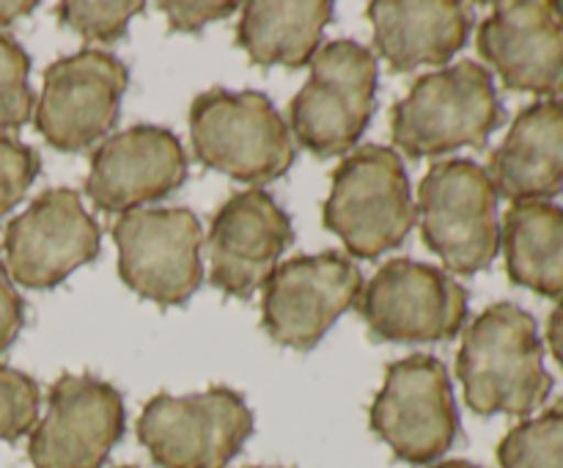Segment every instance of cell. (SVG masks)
Wrapping results in <instances>:
<instances>
[{
    "mask_svg": "<svg viewBox=\"0 0 563 468\" xmlns=\"http://www.w3.org/2000/svg\"><path fill=\"white\" fill-rule=\"evenodd\" d=\"M506 121L493 75L476 61H460L421 75L390 110L394 143L412 160L460 146L484 149Z\"/></svg>",
    "mask_w": 563,
    "mask_h": 468,
    "instance_id": "7a4b0ae2",
    "label": "cell"
},
{
    "mask_svg": "<svg viewBox=\"0 0 563 468\" xmlns=\"http://www.w3.org/2000/svg\"><path fill=\"white\" fill-rule=\"evenodd\" d=\"M141 11V0H66L58 6V22L88 42H119L126 36L132 17Z\"/></svg>",
    "mask_w": 563,
    "mask_h": 468,
    "instance_id": "603a6c76",
    "label": "cell"
},
{
    "mask_svg": "<svg viewBox=\"0 0 563 468\" xmlns=\"http://www.w3.org/2000/svg\"><path fill=\"white\" fill-rule=\"evenodd\" d=\"M38 385L31 374L0 363V440H16L36 427Z\"/></svg>",
    "mask_w": 563,
    "mask_h": 468,
    "instance_id": "d4e9b609",
    "label": "cell"
},
{
    "mask_svg": "<svg viewBox=\"0 0 563 468\" xmlns=\"http://www.w3.org/2000/svg\"><path fill=\"white\" fill-rule=\"evenodd\" d=\"M366 14L374 25V47L396 75L449 64L473 28V9L460 0H374Z\"/></svg>",
    "mask_w": 563,
    "mask_h": 468,
    "instance_id": "ac0fdd59",
    "label": "cell"
},
{
    "mask_svg": "<svg viewBox=\"0 0 563 468\" xmlns=\"http://www.w3.org/2000/svg\"><path fill=\"white\" fill-rule=\"evenodd\" d=\"M31 58L9 33H0V130H20L27 124L36 97L27 83Z\"/></svg>",
    "mask_w": 563,
    "mask_h": 468,
    "instance_id": "cb8c5ba5",
    "label": "cell"
},
{
    "mask_svg": "<svg viewBox=\"0 0 563 468\" xmlns=\"http://www.w3.org/2000/svg\"><path fill=\"white\" fill-rule=\"evenodd\" d=\"M330 20L328 0H251L242 6L236 44L256 66L300 69L317 55Z\"/></svg>",
    "mask_w": 563,
    "mask_h": 468,
    "instance_id": "ffe728a7",
    "label": "cell"
},
{
    "mask_svg": "<svg viewBox=\"0 0 563 468\" xmlns=\"http://www.w3.org/2000/svg\"><path fill=\"white\" fill-rule=\"evenodd\" d=\"M423 242L454 275L493 268L500 251L498 193L473 160H440L418 187Z\"/></svg>",
    "mask_w": 563,
    "mask_h": 468,
    "instance_id": "8992f818",
    "label": "cell"
},
{
    "mask_svg": "<svg viewBox=\"0 0 563 468\" xmlns=\"http://www.w3.org/2000/svg\"><path fill=\"white\" fill-rule=\"evenodd\" d=\"M476 47L509 91L550 99L563 94V22L553 3H498L478 25Z\"/></svg>",
    "mask_w": 563,
    "mask_h": 468,
    "instance_id": "e0dca14e",
    "label": "cell"
},
{
    "mask_svg": "<svg viewBox=\"0 0 563 468\" xmlns=\"http://www.w3.org/2000/svg\"><path fill=\"white\" fill-rule=\"evenodd\" d=\"M432 468H482L476 462H467V460H445V462H434Z\"/></svg>",
    "mask_w": 563,
    "mask_h": 468,
    "instance_id": "4dcf8cb0",
    "label": "cell"
},
{
    "mask_svg": "<svg viewBox=\"0 0 563 468\" xmlns=\"http://www.w3.org/2000/svg\"><path fill=\"white\" fill-rule=\"evenodd\" d=\"M124 396L93 374H60L47 394V413L31 429L33 468H102L124 438Z\"/></svg>",
    "mask_w": 563,
    "mask_h": 468,
    "instance_id": "5bb4252c",
    "label": "cell"
},
{
    "mask_svg": "<svg viewBox=\"0 0 563 468\" xmlns=\"http://www.w3.org/2000/svg\"><path fill=\"white\" fill-rule=\"evenodd\" d=\"M130 69L104 50H80L44 69L36 130L58 152H80L113 130Z\"/></svg>",
    "mask_w": 563,
    "mask_h": 468,
    "instance_id": "7c38bea8",
    "label": "cell"
},
{
    "mask_svg": "<svg viewBox=\"0 0 563 468\" xmlns=\"http://www.w3.org/2000/svg\"><path fill=\"white\" fill-rule=\"evenodd\" d=\"M119 275L159 308L185 306L203 281L201 220L185 207L132 209L113 226Z\"/></svg>",
    "mask_w": 563,
    "mask_h": 468,
    "instance_id": "30bf717a",
    "label": "cell"
},
{
    "mask_svg": "<svg viewBox=\"0 0 563 468\" xmlns=\"http://www.w3.org/2000/svg\"><path fill=\"white\" fill-rule=\"evenodd\" d=\"M368 424L399 460L410 466L440 460L460 435V411L445 363L427 352L390 363L368 407Z\"/></svg>",
    "mask_w": 563,
    "mask_h": 468,
    "instance_id": "9c48e42d",
    "label": "cell"
},
{
    "mask_svg": "<svg viewBox=\"0 0 563 468\" xmlns=\"http://www.w3.org/2000/svg\"><path fill=\"white\" fill-rule=\"evenodd\" d=\"M159 11L168 17V28L174 33H201L209 22L225 20L234 14L236 3H218V0H163Z\"/></svg>",
    "mask_w": 563,
    "mask_h": 468,
    "instance_id": "4316f807",
    "label": "cell"
},
{
    "mask_svg": "<svg viewBox=\"0 0 563 468\" xmlns=\"http://www.w3.org/2000/svg\"><path fill=\"white\" fill-rule=\"evenodd\" d=\"M295 242L286 209L267 191L234 193L214 213L207 235L212 281L223 295L247 301L262 290L278 259Z\"/></svg>",
    "mask_w": 563,
    "mask_h": 468,
    "instance_id": "9a60e30c",
    "label": "cell"
},
{
    "mask_svg": "<svg viewBox=\"0 0 563 468\" xmlns=\"http://www.w3.org/2000/svg\"><path fill=\"white\" fill-rule=\"evenodd\" d=\"M484 171L495 193L515 204L559 196L563 191V99H539L522 108Z\"/></svg>",
    "mask_w": 563,
    "mask_h": 468,
    "instance_id": "d6986e66",
    "label": "cell"
},
{
    "mask_svg": "<svg viewBox=\"0 0 563 468\" xmlns=\"http://www.w3.org/2000/svg\"><path fill=\"white\" fill-rule=\"evenodd\" d=\"M33 9H36L33 0H0V28L11 25L20 17H27Z\"/></svg>",
    "mask_w": 563,
    "mask_h": 468,
    "instance_id": "f546056e",
    "label": "cell"
},
{
    "mask_svg": "<svg viewBox=\"0 0 563 468\" xmlns=\"http://www.w3.org/2000/svg\"><path fill=\"white\" fill-rule=\"evenodd\" d=\"M251 468H256V466H251ZM262 468H278V466H262Z\"/></svg>",
    "mask_w": 563,
    "mask_h": 468,
    "instance_id": "d6a6232c",
    "label": "cell"
},
{
    "mask_svg": "<svg viewBox=\"0 0 563 468\" xmlns=\"http://www.w3.org/2000/svg\"><path fill=\"white\" fill-rule=\"evenodd\" d=\"M553 9H555V14H559L561 22H563V0H559V3H553Z\"/></svg>",
    "mask_w": 563,
    "mask_h": 468,
    "instance_id": "1f68e13d",
    "label": "cell"
},
{
    "mask_svg": "<svg viewBox=\"0 0 563 468\" xmlns=\"http://www.w3.org/2000/svg\"><path fill=\"white\" fill-rule=\"evenodd\" d=\"M187 179V152L179 138L157 124L115 132L91 154L86 196L93 207L124 215L170 196Z\"/></svg>",
    "mask_w": 563,
    "mask_h": 468,
    "instance_id": "2e32d148",
    "label": "cell"
},
{
    "mask_svg": "<svg viewBox=\"0 0 563 468\" xmlns=\"http://www.w3.org/2000/svg\"><path fill=\"white\" fill-rule=\"evenodd\" d=\"M355 306L372 339L434 345L465 328L471 292L434 264L390 259L368 279Z\"/></svg>",
    "mask_w": 563,
    "mask_h": 468,
    "instance_id": "ba28073f",
    "label": "cell"
},
{
    "mask_svg": "<svg viewBox=\"0 0 563 468\" xmlns=\"http://www.w3.org/2000/svg\"><path fill=\"white\" fill-rule=\"evenodd\" d=\"M377 58L366 44L339 39L319 47L311 77L289 105L297 143L317 157L350 152L377 110Z\"/></svg>",
    "mask_w": 563,
    "mask_h": 468,
    "instance_id": "5b68a950",
    "label": "cell"
},
{
    "mask_svg": "<svg viewBox=\"0 0 563 468\" xmlns=\"http://www.w3.org/2000/svg\"><path fill=\"white\" fill-rule=\"evenodd\" d=\"M25 325V301L11 284L3 262H0V352L9 350Z\"/></svg>",
    "mask_w": 563,
    "mask_h": 468,
    "instance_id": "83f0119b",
    "label": "cell"
},
{
    "mask_svg": "<svg viewBox=\"0 0 563 468\" xmlns=\"http://www.w3.org/2000/svg\"><path fill=\"white\" fill-rule=\"evenodd\" d=\"M322 224L357 259H379L407 240L418 207L396 149L368 143L346 154L333 171Z\"/></svg>",
    "mask_w": 563,
    "mask_h": 468,
    "instance_id": "3957f363",
    "label": "cell"
},
{
    "mask_svg": "<svg viewBox=\"0 0 563 468\" xmlns=\"http://www.w3.org/2000/svg\"><path fill=\"white\" fill-rule=\"evenodd\" d=\"M119 468H137V466H119Z\"/></svg>",
    "mask_w": 563,
    "mask_h": 468,
    "instance_id": "836d02e7",
    "label": "cell"
},
{
    "mask_svg": "<svg viewBox=\"0 0 563 468\" xmlns=\"http://www.w3.org/2000/svg\"><path fill=\"white\" fill-rule=\"evenodd\" d=\"M38 171H42V157L36 149L16 138L0 135V218L25 198Z\"/></svg>",
    "mask_w": 563,
    "mask_h": 468,
    "instance_id": "484cf974",
    "label": "cell"
},
{
    "mask_svg": "<svg viewBox=\"0 0 563 468\" xmlns=\"http://www.w3.org/2000/svg\"><path fill=\"white\" fill-rule=\"evenodd\" d=\"M190 141L198 163L245 185L280 179L295 163L289 124L258 91L198 94L190 105Z\"/></svg>",
    "mask_w": 563,
    "mask_h": 468,
    "instance_id": "277c9868",
    "label": "cell"
},
{
    "mask_svg": "<svg viewBox=\"0 0 563 468\" xmlns=\"http://www.w3.org/2000/svg\"><path fill=\"white\" fill-rule=\"evenodd\" d=\"M500 242L511 284L563 301V207L553 202L511 204Z\"/></svg>",
    "mask_w": 563,
    "mask_h": 468,
    "instance_id": "44dd1931",
    "label": "cell"
},
{
    "mask_svg": "<svg viewBox=\"0 0 563 468\" xmlns=\"http://www.w3.org/2000/svg\"><path fill=\"white\" fill-rule=\"evenodd\" d=\"M456 378L478 416H528L553 391L544 345L531 314L511 301L484 308L462 336Z\"/></svg>",
    "mask_w": 563,
    "mask_h": 468,
    "instance_id": "6da1fadb",
    "label": "cell"
},
{
    "mask_svg": "<svg viewBox=\"0 0 563 468\" xmlns=\"http://www.w3.org/2000/svg\"><path fill=\"white\" fill-rule=\"evenodd\" d=\"M548 345L553 350V358L559 361V367L563 369V301L553 308L548 319Z\"/></svg>",
    "mask_w": 563,
    "mask_h": 468,
    "instance_id": "f1b7e54d",
    "label": "cell"
},
{
    "mask_svg": "<svg viewBox=\"0 0 563 468\" xmlns=\"http://www.w3.org/2000/svg\"><path fill=\"white\" fill-rule=\"evenodd\" d=\"M99 246L102 231L82 207L80 193L53 187L5 226L3 268L27 290H53L77 268L93 262Z\"/></svg>",
    "mask_w": 563,
    "mask_h": 468,
    "instance_id": "4fadbf2b",
    "label": "cell"
},
{
    "mask_svg": "<svg viewBox=\"0 0 563 468\" xmlns=\"http://www.w3.org/2000/svg\"><path fill=\"white\" fill-rule=\"evenodd\" d=\"M253 435V411L229 385L157 394L137 418V440L159 468H225Z\"/></svg>",
    "mask_w": 563,
    "mask_h": 468,
    "instance_id": "52a82bcc",
    "label": "cell"
},
{
    "mask_svg": "<svg viewBox=\"0 0 563 468\" xmlns=\"http://www.w3.org/2000/svg\"><path fill=\"white\" fill-rule=\"evenodd\" d=\"M363 292V273L346 253L324 251L278 264L264 284L262 328L291 350H313Z\"/></svg>",
    "mask_w": 563,
    "mask_h": 468,
    "instance_id": "8fae6325",
    "label": "cell"
},
{
    "mask_svg": "<svg viewBox=\"0 0 563 468\" xmlns=\"http://www.w3.org/2000/svg\"><path fill=\"white\" fill-rule=\"evenodd\" d=\"M498 462L500 468H563V396L506 433Z\"/></svg>",
    "mask_w": 563,
    "mask_h": 468,
    "instance_id": "7402d4cb",
    "label": "cell"
}]
</instances>
